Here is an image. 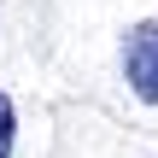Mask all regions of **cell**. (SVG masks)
Listing matches in <instances>:
<instances>
[{"instance_id":"6da1fadb","label":"cell","mask_w":158,"mask_h":158,"mask_svg":"<svg viewBox=\"0 0 158 158\" xmlns=\"http://www.w3.org/2000/svg\"><path fill=\"white\" fill-rule=\"evenodd\" d=\"M123 82L141 106H158V18L129 23L123 35Z\"/></svg>"},{"instance_id":"7a4b0ae2","label":"cell","mask_w":158,"mask_h":158,"mask_svg":"<svg viewBox=\"0 0 158 158\" xmlns=\"http://www.w3.org/2000/svg\"><path fill=\"white\" fill-rule=\"evenodd\" d=\"M12 147H18V111H12V100L0 94V158H12Z\"/></svg>"}]
</instances>
